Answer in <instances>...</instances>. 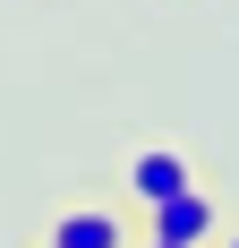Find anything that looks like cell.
<instances>
[{
	"instance_id": "6da1fadb",
	"label": "cell",
	"mask_w": 239,
	"mask_h": 248,
	"mask_svg": "<svg viewBox=\"0 0 239 248\" xmlns=\"http://www.w3.org/2000/svg\"><path fill=\"white\" fill-rule=\"evenodd\" d=\"M214 231H222V205L205 197V180H196L188 197H171V205L145 214V240H163V248H205Z\"/></svg>"
},
{
	"instance_id": "7a4b0ae2",
	"label": "cell",
	"mask_w": 239,
	"mask_h": 248,
	"mask_svg": "<svg viewBox=\"0 0 239 248\" xmlns=\"http://www.w3.org/2000/svg\"><path fill=\"white\" fill-rule=\"evenodd\" d=\"M196 188V171H188V154H171V146H137L128 154V197L154 214V205H171V197H188Z\"/></svg>"
},
{
	"instance_id": "3957f363",
	"label": "cell",
	"mask_w": 239,
	"mask_h": 248,
	"mask_svg": "<svg viewBox=\"0 0 239 248\" xmlns=\"http://www.w3.org/2000/svg\"><path fill=\"white\" fill-rule=\"evenodd\" d=\"M51 248H128V223H120V205H69L51 223Z\"/></svg>"
},
{
	"instance_id": "277c9868",
	"label": "cell",
	"mask_w": 239,
	"mask_h": 248,
	"mask_svg": "<svg viewBox=\"0 0 239 248\" xmlns=\"http://www.w3.org/2000/svg\"><path fill=\"white\" fill-rule=\"evenodd\" d=\"M222 248H239V231H231V240H222Z\"/></svg>"
},
{
	"instance_id": "5b68a950",
	"label": "cell",
	"mask_w": 239,
	"mask_h": 248,
	"mask_svg": "<svg viewBox=\"0 0 239 248\" xmlns=\"http://www.w3.org/2000/svg\"><path fill=\"white\" fill-rule=\"evenodd\" d=\"M145 248H163V240H145Z\"/></svg>"
}]
</instances>
